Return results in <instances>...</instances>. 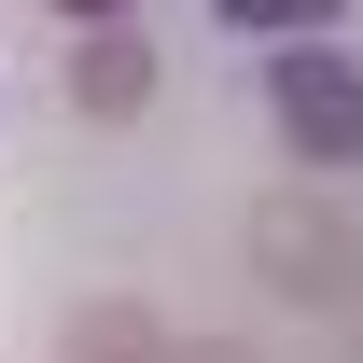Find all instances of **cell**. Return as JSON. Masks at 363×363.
<instances>
[{
  "instance_id": "1",
  "label": "cell",
  "mask_w": 363,
  "mask_h": 363,
  "mask_svg": "<svg viewBox=\"0 0 363 363\" xmlns=\"http://www.w3.org/2000/svg\"><path fill=\"white\" fill-rule=\"evenodd\" d=\"M294 140H308V154H350V140H363V98L335 84V70H294Z\"/></svg>"
}]
</instances>
